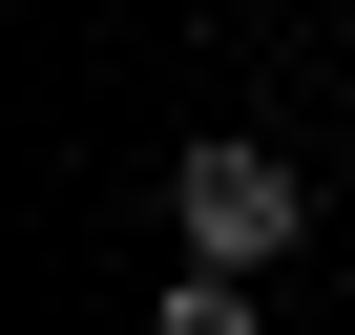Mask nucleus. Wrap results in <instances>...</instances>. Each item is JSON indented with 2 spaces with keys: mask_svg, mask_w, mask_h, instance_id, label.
I'll use <instances>...</instances> for the list:
<instances>
[{
  "mask_svg": "<svg viewBox=\"0 0 355 335\" xmlns=\"http://www.w3.org/2000/svg\"><path fill=\"white\" fill-rule=\"evenodd\" d=\"M167 335H251V272H209V252H189V293H167Z\"/></svg>",
  "mask_w": 355,
  "mask_h": 335,
  "instance_id": "nucleus-2",
  "label": "nucleus"
},
{
  "mask_svg": "<svg viewBox=\"0 0 355 335\" xmlns=\"http://www.w3.org/2000/svg\"><path fill=\"white\" fill-rule=\"evenodd\" d=\"M167 231H189L209 272H272V252H313V189H293V147H251V126H209L189 168H167Z\"/></svg>",
  "mask_w": 355,
  "mask_h": 335,
  "instance_id": "nucleus-1",
  "label": "nucleus"
}]
</instances>
